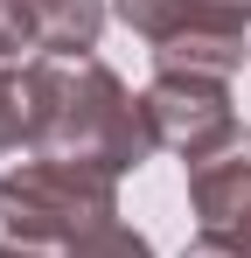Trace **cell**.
Masks as SVG:
<instances>
[{"instance_id":"obj_3","label":"cell","mask_w":251,"mask_h":258,"mask_svg":"<svg viewBox=\"0 0 251 258\" xmlns=\"http://www.w3.org/2000/svg\"><path fill=\"white\" fill-rule=\"evenodd\" d=\"M112 14L154 49L161 70H196V77L244 70L251 0H112Z\"/></svg>"},{"instance_id":"obj_5","label":"cell","mask_w":251,"mask_h":258,"mask_svg":"<svg viewBox=\"0 0 251 258\" xmlns=\"http://www.w3.org/2000/svg\"><path fill=\"white\" fill-rule=\"evenodd\" d=\"M189 210L203 230H223L230 216L251 210V133L237 147H223V154H209L189 168Z\"/></svg>"},{"instance_id":"obj_8","label":"cell","mask_w":251,"mask_h":258,"mask_svg":"<svg viewBox=\"0 0 251 258\" xmlns=\"http://www.w3.org/2000/svg\"><path fill=\"white\" fill-rule=\"evenodd\" d=\"M63 258H154V244L133 230V223H98L91 237H77Z\"/></svg>"},{"instance_id":"obj_6","label":"cell","mask_w":251,"mask_h":258,"mask_svg":"<svg viewBox=\"0 0 251 258\" xmlns=\"http://www.w3.org/2000/svg\"><path fill=\"white\" fill-rule=\"evenodd\" d=\"M42 56H91L105 35V0H21Z\"/></svg>"},{"instance_id":"obj_12","label":"cell","mask_w":251,"mask_h":258,"mask_svg":"<svg viewBox=\"0 0 251 258\" xmlns=\"http://www.w3.org/2000/svg\"><path fill=\"white\" fill-rule=\"evenodd\" d=\"M0 258H49V251H28V244H0Z\"/></svg>"},{"instance_id":"obj_4","label":"cell","mask_w":251,"mask_h":258,"mask_svg":"<svg viewBox=\"0 0 251 258\" xmlns=\"http://www.w3.org/2000/svg\"><path fill=\"white\" fill-rule=\"evenodd\" d=\"M140 98H147L154 140H161L167 154H181L189 168L244 140V119H237V105H230V84H223V77H196V70H161V77L140 91Z\"/></svg>"},{"instance_id":"obj_9","label":"cell","mask_w":251,"mask_h":258,"mask_svg":"<svg viewBox=\"0 0 251 258\" xmlns=\"http://www.w3.org/2000/svg\"><path fill=\"white\" fill-rule=\"evenodd\" d=\"M21 49H35V28H28V14H21V0H0V70H14V63H28Z\"/></svg>"},{"instance_id":"obj_1","label":"cell","mask_w":251,"mask_h":258,"mask_svg":"<svg viewBox=\"0 0 251 258\" xmlns=\"http://www.w3.org/2000/svg\"><path fill=\"white\" fill-rule=\"evenodd\" d=\"M28 154L91 161L105 174H133L161 154L147 98L119 84L98 56H28Z\"/></svg>"},{"instance_id":"obj_2","label":"cell","mask_w":251,"mask_h":258,"mask_svg":"<svg viewBox=\"0 0 251 258\" xmlns=\"http://www.w3.org/2000/svg\"><path fill=\"white\" fill-rule=\"evenodd\" d=\"M98 223H119V174L91 168V161H56V154H28V161H14L0 174V230H7V244L63 258Z\"/></svg>"},{"instance_id":"obj_10","label":"cell","mask_w":251,"mask_h":258,"mask_svg":"<svg viewBox=\"0 0 251 258\" xmlns=\"http://www.w3.org/2000/svg\"><path fill=\"white\" fill-rule=\"evenodd\" d=\"M203 237H209V244H223L230 258H251V210H244V216H230L223 230H203Z\"/></svg>"},{"instance_id":"obj_11","label":"cell","mask_w":251,"mask_h":258,"mask_svg":"<svg viewBox=\"0 0 251 258\" xmlns=\"http://www.w3.org/2000/svg\"><path fill=\"white\" fill-rule=\"evenodd\" d=\"M181 258H230V251H223V244H209V237H196V244H189Z\"/></svg>"},{"instance_id":"obj_7","label":"cell","mask_w":251,"mask_h":258,"mask_svg":"<svg viewBox=\"0 0 251 258\" xmlns=\"http://www.w3.org/2000/svg\"><path fill=\"white\" fill-rule=\"evenodd\" d=\"M28 154V63L0 70V161Z\"/></svg>"}]
</instances>
